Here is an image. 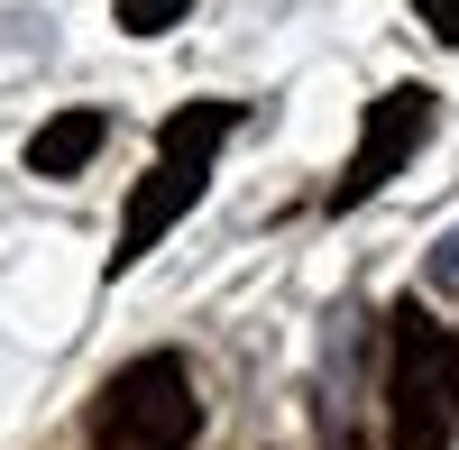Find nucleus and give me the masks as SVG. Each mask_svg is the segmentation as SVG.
Here are the masks:
<instances>
[{"instance_id":"obj_1","label":"nucleus","mask_w":459,"mask_h":450,"mask_svg":"<svg viewBox=\"0 0 459 450\" xmlns=\"http://www.w3.org/2000/svg\"><path fill=\"white\" fill-rule=\"evenodd\" d=\"M239 129V101H184L175 120H166V138H157V166L138 175V194H129V212H120V248H110V276L120 267H138L147 248H157L184 212H194V194L212 184V157H221V138Z\"/></svg>"},{"instance_id":"obj_4","label":"nucleus","mask_w":459,"mask_h":450,"mask_svg":"<svg viewBox=\"0 0 459 450\" xmlns=\"http://www.w3.org/2000/svg\"><path fill=\"white\" fill-rule=\"evenodd\" d=\"M423 129H432V92H423V83L377 92V101H368V129H359V157H350V175L331 184V212H359L368 194H386V175L423 147Z\"/></svg>"},{"instance_id":"obj_7","label":"nucleus","mask_w":459,"mask_h":450,"mask_svg":"<svg viewBox=\"0 0 459 450\" xmlns=\"http://www.w3.org/2000/svg\"><path fill=\"white\" fill-rule=\"evenodd\" d=\"M413 10L432 19V37H450V47H459V0H413Z\"/></svg>"},{"instance_id":"obj_6","label":"nucleus","mask_w":459,"mask_h":450,"mask_svg":"<svg viewBox=\"0 0 459 450\" xmlns=\"http://www.w3.org/2000/svg\"><path fill=\"white\" fill-rule=\"evenodd\" d=\"M194 19V0H120V28L129 37H166V28H184Z\"/></svg>"},{"instance_id":"obj_10","label":"nucleus","mask_w":459,"mask_h":450,"mask_svg":"<svg viewBox=\"0 0 459 450\" xmlns=\"http://www.w3.org/2000/svg\"><path fill=\"white\" fill-rule=\"evenodd\" d=\"M340 450H368V441H350V432H340Z\"/></svg>"},{"instance_id":"obj_8","label":"nucleus","mask_w":459,"mask_h":450,"mask_svg":"<svg viewBox=\"0 0 459 450\" xmlns=\"http://www.w3.org/2000/svg\"><path fill=\"white\" fill-rule=\"evenodd\" d=\"M432 285H441V294H459V230H450V239H441V257H432Z\"/></svg>"},{"instance_id":"obj_5","label":"nucleus","mask_w":459,"mask_h":450,"mask_svg":"<svg viewBox=\"0 0 459 450\" xmlns=\"http://www.w3.org/2000/svg\"><path fill=\"white\" fill-rule=\"evenodd\" d=\"M101 138H110V120H101V110H56V120L28 138V175H47V184L83 175V166L101 157Z\"/></svg>"},{"instance_id":"obj_3","label":"nucleus","mask_w":459,"mask_h":450,"mask_svg":"<svg viewBox=\"0 0 459 450\" xmlns=\"http://www.w3.org/2000/svg\"><path fill=\"white\" fill-rule=\"evenodd\" d=\"M450 341H432L423 304H395L386 322V441L395 450H450Z\"/></svg>"},{"instance_id":"obj_2","label":"nucleus","mask_w":459,"mask_h":450,"mask_svg":"<svg viewBox=\"0 0 459 450\" xmlns=\"http://www.w3.org/2000/svg\"><path fill=\"white\" fill-rule=\"evenodd\" d=\"M194 432H203V395L175 350L129 359L92 404V450H194Z\"/></svg>"},{"instance_id":"obj_9","label":"nucleus","mask_w":459,"mask_h":450,"mask_svg":"<svg viewBox=\"0 0 459 450\" xmlns=\"http://www.w3.org/2000/svg\"><path fill=\"white\" fill-rule=\"evenodd\" d=\"M450 404H459V341H450Z\"/></svg>"}]
</instances>
